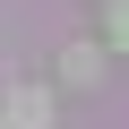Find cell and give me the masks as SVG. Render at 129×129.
I'll list each match as a JSON object with an SVG mask.
<instances>
[{
    "mask_svg": "<svg viewBox=\"0 0 129 129\" xmlns=\"http://www.w3.org/2000/svg\"><path fill=\"white\" fill-rule=\"evenodd\" d=\"M60 78H69V86H95L103 78V52L95 43H69V52H60Z\"/></svg>",
    "mask_w": 129,
    "mask_h": 129,
    "instance_id": "cell-1",
    "label": "cell"
},
{
    "mask_svg": "<svg viewBox=\"0 0 129 129\" xmlns=\"http://www.w3.org/2000/svg\"><path fill=\"white\" fill-rule=\"evenodd\" d=\"M103 35H112V43L129 52V0H112V9H103Z\"/></svg>",
    "mask_w": 129,
    "mask_h": 129,
    "instance_id": "cell-2",
    "label": "cell"
}]
</instances>
